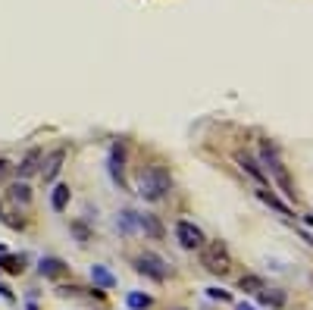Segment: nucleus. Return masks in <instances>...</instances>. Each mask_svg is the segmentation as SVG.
<instances>
[{"label":"nucleus","mask_w":313,"mask_h":310,"mask_svg":"<svg viewBox=\"0 0 313 310\" xmlns=\"http://www.w3.org/2000/svg\"><path fill=\"white\" fill-rule=\"evenodd\" d=\"M125 304H129V310H147V307H150V294H144V292H129V294H125Z\"/></svg>","instance_id":"16"},{"label":"nucleus","mask_w":313,"mask_h":310,"mask_svg":"<svg viewBox=\"0 0 313 310\" xmlns=\"http://www.w3.org/2000/svg\"><path fill=\"white\" fill-rule=\"evenodd\" d=\"M260 304H270V307H282L285 304V294L282 292H260Z\"/></svg>","instance_id":"20"},{"label":"nucleus","mask_w":313,"mask_h":310,"mask_svg":"<svg viewBox=\"0 0 313 310\" xmlns=\"http://www.w3.org/2000/svg\"><path fill=\"white\" fill-rule=\"evenodd\" d=\"M28 310H38V307H34V304H31V301H28Z\"/></svg>","instance_id":"26"},{"label":"nucleus","mask_w":313,"mask_h":310,"mask_svg":"<svg viewBox=\"0 0 313 310\" xmlns=\"http://www.w3.org/2000/svg\"><path fill=\"white\" fill-rule=\"evenodd\" d=\"M91 282H94L97 288H103V292H107V288H116V276H113V272L103 266V264H94V266H91Z\"/></svg>","instance_id":"9"},{"label":"nucleus","mask_w":313,"mask_h":310,"mask_svg":"<svg viewBox=\"0 0 313 310\" xmlns=\"http://www.w3.org/2000/svg\"><path fill=\"white\" fill-rule=\"evenodd\" d=\"M238 163H241V170H245L251 178H257L260 185L266 182V172H263L260 166H257V160H254V157H248V154H238Z\"/></svg>","instance_id":"13"},{"label":"nucleus","mask_w":313,"mask_h":310,"mask_svg":"<svg viewBox=\"0 0 313 310\" xmlns=\"http://www.w3.org/2000/svg\"><path fill=\"white\" fill-rule=\"evenodd\" d=\"M201 264L204 270L216 272V276H226L229 272V251L223 242H213V244H204L201 248Z\"/></svg>","instance_id":"4"},{"label":"nucleus","mask_w":313,"mask_h":310,"mask_svg":"<svg viewBox=\"0 0 313 310\" xmlns=\"http://www.w3.org/2000/svg\"><path fill=\"white\" fill-rule=\"evenodd\" d=\"M207 294H210L213 301H232V294H229V292H223V288H207Z\"/></svg>","instance_id":"22"},{"label":"nucleus","mask_w":313,"mask_h":310,"mask_svg":"<svg viewBox=\"0 0 313 310\" xmlns=\"http://www.w3.org/2000/svg\"><path fill=\"white\" fill-rule=\"evenodd\" d=\"M176 242L185 248V251H194V248H204V232H201V226H194L191 220H179L176 222Z\"/></svg>","instance_id":"5"},{"label":"nucleus","mask_w":313,"mask_h":310,"mask_svg":"<svg viewBox=\"0 0 313 310\" xmlns=\"http://www.w3.org/2000/svg\"><path fill=\"white\" fill-rule=\"evenodd\" d=\"M72 232H75V238H78V244H85V242H88V235H91L85 222H72Z\"/></svg>","instance_id":"21"},{"label":"nucleus","mask_w":313,"mask_h":310,"mask_svg":"<svg viewBox=\"0 0 313 310\" xmlns=\"http://www.w3.org/2000/svg\"><path fill=\"white\" fill-rule=\"evenodd\" d=\"M260 157H263V163H266V170L276 176V182H279L282 194H285V198H295V188H292V178H288L285 163H282V157H279V148H276L273 141H263V144H260Z\"/></svg>","instance_id":"2"},{"label":"nucleus","mask_w":313,"mask_h":310,"mask_svg":"<svg viewBox=\"0 0 313 310\" xmlns=\"http://www.w3.org/2000/svg\"><path fill=\"white\" fill-rule=\"evenodd\" d=\"M0 298H6V301H13V292H9L3 282H0Z\"/></svg>","instance_id":"24"},{"label":"nucleus","mask_w":313,"mask_h":310,"mask_svg":"<svg viewBox=\"0 0 313 310\" xmlns=\"http://www.w3.org/2000/svg\"><path fill=\"white\" fill-rule=\"evenodd\" d=\"M238 310H254V307H251V304H245V301H241V304H238Z\"/></svg>","instance_id":"25"},{"label":"nucleus","mask_w":313,"mask_h":310,"mask_svg":"<svg viewBox=\"0 0 313 310\" xmlns=\"http://www.w3.org/2000/svg\"><path fill=\"white\" fill-rule=\"evenodd\" d=\"M9 170H13V166H9V160L0 157V178H6V176H9Z\"/></svg>","instance_id":"23"},{"label":"nucleus","mask_w":313,"mask_h":310,"mask_svg":"<svg viewBox=\"0 0 313 310\" xmlns=\"http://www.w3.org/2000/svg\"><path fill=\"white\" fill-rule=\"evenodd\" d=\"M9 200H13V204H28V200H31V188L25 182L9 185Z\"/></svg>","instance_id":"15"},{"label":"nucleus","mask_w":313,"mask_h":310,"mask_svg":"<svg viewBox=\"0 0 313 310\" xmlns=\"http://www.w3.org/2000/svg\"><path fill=\"white\" fill-rule=\"evenodd\" d=\"M169 188H172V176H169L166 166H160V163L147 166V170H141V176H138V194L144 200H150V204H154V200H163Z\"/></svg>","instance_id":"1"},{"label":"nucleus","mask_w":313,"mask_h":310,"mask_svg":"<svg viewBox=\"0 0 313 310\" xmlns=\"http://www.w3.org/2000/svg\"><path fill=\"white\" fill-rule=\"evenodd\" d=\"M69 204V185H53V192H50V207L56 213H63Z\"/></svg>","instance_id":"14"},{"label":"nucleus","mask_w":313,"mask_h":310,"mask_svg":"<svg viewBox=\"0 0 313 310\" xmlns=\"http://www.w3.org/2000/svg\"><path fill=\"white\" fill-rule=\"evenodd\" d=\"M116 229H119L122 235H135V232H141V226H138V213H135V210H122L119 216H116Z\"/></svg>","instance_id":"10"},{"label":"nucleus","mask_w":313,"mask_h":310,"mask_svg":"<svg viewBox=\"0 0 313 310\" xmlns=\"http://www.w3.org/2000/svg\"><path fill=\"white\" fill-rule=\"evenodd\" d=\"M135 270L141 272V276H147V279H154V282H166L169 279V264L160 254H154V251H144V254H138V260H135Z\"/></svg>","instance_id":"3"},{"label":"nucleus","mask_w":313,"mask_h":310,"mask_svg":"<svg viewBox=\"0 0 313 310\" xmlns=\"http://www.w3.org/2000/svg\"><path fill=\"white\" fill-rule=\"evenodd\" d=\"M241 292H254V294H260L266 285H263V279H257V276H241Z\"/></svg>","instance_id":"18"},{"label":"nucleus","mask_w":313,"mask_h":310,"mask_svg":"<svg viewBox=\"0 0 313 310\" xmlns=\"http://www.w3.org/2000/svg\"><path fill=\"white\" fill-rule=\"evenodd\" d=\"M257 198L263 200V204H270L273 210H279V213H282V216H288V213H292V210H288V207L282 204V200H279V198H273L270 192H266V188H260V192H257Z\"/></svg>","instance_id":"17"},{"label":"nucleus","mask_w":313,"mask_h":310,"mask_svg":"<svg viewBox=\"0 0 313 310\" xmlns=\"http://www.w3.org/2000/svg\"><path fill=\"white\" fill-rule=\"evenodd\" d=\"M0 266H3L6 272H22V257H13V254H0Z\"/></svg>","instance_id":"19"},{"label":"nucleus","mask_w":313,"mask_h":310,"mask_svg":"<svg viewBox=\"0 0 313 310\" xmlns=\"http://www.w3.org/2000/svg\"><path fill=\"white\" fill-rule=\"evenodd\" d=\"M138 226H141V232L150 235V238H160V235H163V226H160V220L150 216V213H138Z\"/></svg>","instance_id":"12"},{"label":"nucleus","mask_w":313,"mask_h":310,"mask_svg":"<svg viewBox=\"0 0 313 310\" xmlns=\"http://www.w3.org/2000/svg\"><path fill=\"white\" fill-rule=\"evenodd\" d=\"M38 163H41V150H38V148H31V150L25 154V157H22V163L16 166V170H19V176H22V178H28V176H34V172L41 170Z\"/></svg>","instance_id":"11"},{"label":"nucleus","mask_w":313,"mask_h":310,"mask_svg":"<svg viewBox=\"0 0 313 310\" xmlns=\"http://www.w3.org/2000/svg\"><path fill=\"white\" fill-rule=\"evenodd\" d=\"M110 176H113V182L119 185V188H125V178H122V166H125V144L122 141H116V144L110 148Z\"/></svg>","instance_id":"6"},{"label":"nucleus","mask_w":313,"mask_h":310,"mask_svg":"<svg viewBox=\"0 0 313 310\" xmlns=\"http://www.w3.org/2000/svg\"><path fill=\"white\" fill-rule=\"evenodd\" d=\"M307 222H310V226H313V213H310V216H307Z\"/></svg>","instance_id":"27"},{"label":"nucleus","mask_w":313,"mask_h":310,"mask_svg":"<svg viewBox=\"0 0 313 310\" xmlns=\"http://www.w3.org/2000/svg\"><path fill=\"white\" fill-rule=\"evenodd\" d=\"M66 270H69V266L63 264L60 257H41V260H38V272H41L44 279H60Z\"/></svg>","instance_id":"8"},{"label":"nucleus","mask_w":313,"mask_h":310,"mask_svg":"<svg viewBox=\"0 0 313 310\" xmlns=\"http://www.w3.org/2000/svg\"><path fill=\"white\" fill-rule=\"evenodd\" d=\"M63 160H66V148H56V150L50 154V157H47V163L41 166V178H44V182H53V178L60 176Z\"/></svg>","instance_id":"7"}]
</instances>
